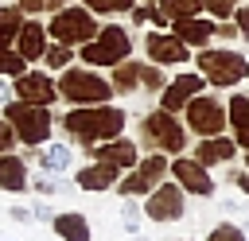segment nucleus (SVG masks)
I'll use <instances>...</instances> for the list:
<instances>
[{
    "instance_id": "f257e3e1",
    "label": "nucleus",
    "mask_w": 249,
    "mask_h": 241,
    "mask_svg": "<svg viewBox=\"0 0 249 241\" xmlns=\"http://www.w3.org/2000/svg\"><path fill=\"white\" fill-rule=\"evenodd\" d=\"M54 124L70 136V144H78L82 152L93 148V144H105L113 136H124L128 128V109L124 105H70L66 113L54 117Z\"/></svg>"
},
{
    "instance_id": "f03ea898",
    "label": "nucleus",
    "mask_w": 249,
    "mask_h": 241,
    "mask_svg": "<svg viewBox=\"0 0 249 241\" xmlns=\"http://www.w3.org/2000/svg\"><path fill=\"white\" fill-rule=\"evenodd\" d=\"M136 144L140 152H160V155H187L191 148V132L183 124L179 113H167L160 105H152L148 113L136 117Z\"/></svg>"
},
{
    "instance_id": "7ed1b4c3",
    "label": "nucleus",
    "mask_w": 249,
    "mask_h": 241,
    "mask_svg": "<svg viewBox=\"0 0 249 241\" xmlns=\"http://www.w3.org/2000/svg\"><path fill=\"white\" fill-rule=\"evenodd\" d=\"M191 62L210 89H237L249 78V58L233 47H202V51H195Z\"/></svg>"
},
{
    "instance_id": "20e7f679",
    "label": "nucleus",
    "mask_w": 249,
    "mask_h": 241,
    "mask_svg": "<svg viewBox=\"0 0 249 241\" xmlns=\"http://www.w3.org/2000/svg\"><path fill=\"white\" fill-rule=\"evenodd\" d=\"M0 117L12 124V132H16V140H19V148L31 155L39 144H47V136H51V128H54V109H47V105H23V101H4L0 105Z\"/></svg>"
},
{
    "instance_id": "39448f33",
    "label": "nucleus",
    "mask_w": 249,
    "mask_h": 241,
    "mask_svg": "<svg viewBox=\"0 0 249 241\" xmlns=\"http://www.w3.org/2000/svg\"><path fill=\"white\" fill-rule=\"evenodd\" d=\"M124 58H132V35L121 23H101L97 35L78 47V62L82 66H93V70H113Z\"/></svg>"
},
{
    "instance_id": "423d86ee",
    "label": "nucleus",
    "mask_w": 249,
    "mask_h": 241,
    "mask_svg": "<svg viewBox=\"0 0 249 241\" xmlns=\"http://www.w3.org/2000/svg\"><path fill=\"white\" fill-rule=\"evenodd\" d=\"M54 86H58V101H66V105H105V101H113L109 78L97 74L93 66H66L54 78Z\"/></svg>"
},
{
    "instance_id": "0eeeda50",
    "label": "nucleus",
    "mask_w": 249,
    "mask_h": 241,
    "mask_svg": "<svg viewBox=\"0 0 249 241\" xmlns=\"http://www.w3.org/2000/svg\"><path fill=\"white\" fill-rule=\"evenodd\" d=\"M97 27H101L97 16H93L89 8H82V4H66V8H58V12L47 16V39L66 43V47L89 43V39L97 35Z\"/></svg>"
},
{
    "instance_id": "6e6552de",
    "label": "nucleus",
    "mask_w": 249,
    "mask_h": 241,
    "mask_svg": "<svg viewBox=\"0 0 249 241\" xmlns=\"http://www.w3.org/2000/svg\"><path fill=\"white\" fill-rule=\"evenodd\" d=\"M167 167H171L167 155H160V152H144V155L136 159V167L124 171V175L117 179V187H113L117 198H144V194H152L163 179H171Z\"/></svg>"
},
{
    "instance_id": "1a4fd4ad",
    "label": "nucleus",
    "mask_w": 249,
    "mask_h": 241,
    "mask_svg": "<svg viewBox=\"0 0 249 241\" xmlns=\"http://www.w3.org/2000/svg\"><path fill=\"white\" fill-rule=\"evenodd\" d=\"M183 124H187V132L191 136H222L230 124H226V101L218 97V93H210V89H202L198 97H191L187 105H183Z\"/></svg>"
},
{
    "instance_id": "9d476101",
    "label": "nucleus",
    "mask_w": 249,
    "mask_h": 241,
    "mask_svg": "<svg viewBox=\"0 0 249 241\" xmlns=\"http://www.w3.org/2000/svg\"><path fill=\"white\" fill-rule=\"evenodd\" d=\"M140 206H144V218L156 222V225H175V222L187 218V194L175 179H163L152 194H144Z\"/></svg>"
},
{
    "instance_id": "9b49d317",
    "label": "nucleus",
    "mask_w": 249,
    "mask_h": 241,
    "mask_svg": "<svg viewBox=\"0 0 249 241\" xmlns=\"http://www.w3.org/2000/svg\"><path fill=\"white\" fill-rule=\"evenodd\" d=\"M167 175L183 187V194H187V198H214V194H218V183H214L210 167H202L195 155H171Z\"/></svg>"
},
{
    "instance_id": "f8f14e48",
    "label": "nucleus",
    "mask_w": 249,
    "mask_h": 241,
    "mask_svg": "<svg viewBox=\"0 0 249 241\" xmlns=\"http://www.w3.org/2000/svg\"><path fill=\"white\" fill-rule=\"evenodd\" d=\"M12 101H23V105H54L58 101V86H54V74L51 70H35L27 66L19 78H12Z\"/></svg>"
},
{
    "instance_id": "ddd939ff",
    "label": "nucleus",
    "mask_w": 249,
    "mask_h": 241,
    "mask_svg": "<svg viewBox=\"0 0 249 241\" xmlns=\"http://www.w3.org/2000/svg\"><path fill=\"white\" fill-rule=\"evenodd\" d=\"M140 43H144V58L156 62V66H163V70H183V66L195 58L191 47L179 43L171 31H148Z\"/></svg>"
},
{
    "instance_id": "4468645a",
    "label": "nucleus",
    "mask_w": 249,
    "mask_h": 241,
    "mask_svg": "<svg viewBox=\"0 0 249 241\" xmlns=\"http://www.w3.org/2000/svg\"><path fill=\"white\" fill-rule=\"evenodd\" d=\"M202 89H206V82H202V74H198V70H179V74H171V78H167V86L160 89L156 105H160V109H167V113H183V105H187L191 97H198Z\"/></svg>"
},
{
    "instance_id": "2eb2a0df",
    "label": "nucleus",
    "mask_w": 249,
    "mask_h": 241,
    "mask_svg": "<svg viewBox=\"0 0 249 241\" xmlns=\"http://www.w3.org/2000/svg\"><path fill=\"white\" fill-rule=\"evenodd\" d=\"M86 155H89L93 163H109V167H117V171L124 175V171L136 167V159H140V144H136V136H113V140H105V144L86 148Z\"/></svg>"
},
{
    "instance_id": "dca6fc26",
    "label": "nucleus",
    "mask_w": 249,
    "mask_h": 241,
    "mask_svg": "<svg viewBox=\"0 0 249 241\" xmlns=\"http://www.w3.org/2000/svg\"><path fill=\"white\" fill-rule=\"evenodd\" d=\"M31 155H35V167L43 175H70L74 171V144L70 140H47Z\"/></svg>"
},
{
    "instance_id": "f3484780",
    "label": "nucleus",
    "mask_w": 249,
    "mask_h": 241,
    "mask_svg": "<svg viewBox=\"0 0 249 241\" xmlns=\"http://www.w3.org/2000/svg\"><path fill=\"white\" fill-rule=\"evenodd\" d=\"M187 155H195L202 167H222V163H233L241 152H237V144H233V136H202Z\"/></svg>"
},
{
    "instance_id": "a211bd4d",
    "label": "nucleus",
    "mask_w": 249,
    "mask_h": 241,
    "mask_svg": "<svg viewBox=\"0 0 249 241\" xmlns=\"http://www.w3.org/2000/svg\"><path fill=\"white\" fill-rule=\"evenodd\" d=\"M117 179H121V171L117 167H109V163H86V167H74V175H70V183L78 187V190H86V194H105V190H113L117 187Z\"/></svg>"
},
{
    "instance_id": "6ab92c4d",
    "label": "nucleus",
    "mask_w": 249,
    "mask_h": 241,
    "mask_svg": "<svg viewBox=\"0 0 249 241\" xmlns=\"http://www.w3.org/2000/svg\"><path fill=\"white\" fill-rule=\"evenodd\" d=\"M214 23L218 19H210V16H187V19H171V35L179 39V43H187V47H195V51H202V47H210L214 43Z\"/></svg>"
},
{
    "instance_id": "aec40b11",
    "label": "nucleus",
    "mask_w": 249,
    "mask_h": 241,
    "mask_svg": "<svg viewBox=\"0 0 249 241\" xmlns=\"http://www.w3.org/2000/svg\"><path fill=\"white\" fill-rule=\"evenodd\" d=\"M27 183H31L27 155L4 152V155H0V190H4V194H27Z\"/></svg>"
},
{
    "instance_id": "412c9836",
    "label": "nucleus",
    "mask_w": 249,
    "mask_h": 241,
    "mask_svg": "<svg viewBox=\"0 0 249 241\" xmlns=\"http://www.w3.org/2000/svg\"><path fill=\"white\" fill-rule=\"evenodd\" d=\"M12 47L27 58V66H31V62H39V58H43V51H47V23H43V19H35V16H27Z\"/></svg>"
},
{
    "instance_id": "4be33fe9",
    "label": "nucleus",
    "mask_w": 249,
    "mask_h": 241,
    "mask_svg": "<svg viewBox=\"0 0 249 241\" xmlns=\"http://www.w3.org/2000/svg\"><path fill=\"white\" fill-rule=\"evenodd\" d=\"M51 229H54L58 241H93V225H89V218L78 214V210H54Z\"/></svg>"
},
{
    "instance_id": "5701e85b",
    "label": "nucleus",
    "mask_w": 249,
    "mask_h": 241,
    "mask_svg": "<svg viewBox=\"0 0 249 241\" xmlns=\"http://www.w3.org/2000/svg\"><path fill=\"white\" fill-rule=\"evenodd\" d=\"M140 70L144 62L140 58H124L109 70V86H113V97H136L140 93Z\"/></svg>"
},
{
    "instance_id": "b1692460",
    "label": "nucleus",
    "mask_w": 249,
    "mask_h": 241,
    "mask_svg": "<svg viewBox=\"0 0 249 241\" xmlns=\"http://www.w3.org/2000/svg\"><path fill=\"white\" fill-rule=\"evenodd\" d=\"M74 54H78V47H66V43H47V51H43V70H51V74H62L66 66H74Z\"/></svg>"
},
{
    "instance_id": "393cba45",
    "label": "nucleus",
    "mask_w": 249,
    "mask_h": 241,
    "mask_svg": "<svg viewBox=\"0 0 249 241\" xmlns=\"http://www.w3.org/2000/svg\"><path fill=\"white\" fill-rule=\"evenodd\" d=\"M27 190L35 194V198H54V194H62V190H74V183L66 179V175H31V183H27Z\"/></svg>"
},
{
    "instance_id": "a878e982",
    "label": "nucleus",
    "mask_w": 249,
    "mask_h": 241,
    "mask_svg": "<svg viewBox=\"0 0 249 241\" xmlns=\"http://www.w3.org/2000/svg\"><path fill=\"white\" fill-rule=\"evenodd\" d=\"M23 19H27V16L19 12V4H0V47H12V43H16Z\"/></svg>"
},
{
    "instance_id": "bb28decb",
    "label": "nucleus",
    "mask_w": 249,
    "mask_h": 241,
    "mask_svg": "<svg viewBox=\"0 0 249 241\" xmlns=\"http://www.w3.org/2000/svg\"><path fill=\"white\" fill-rule=\"evenodd\" d=\"M226 124L237 132V128H249V93H237L230 89V101H226Z\"/></svg>"
},
{
    "instance_id": "cd10ccee",
    "label": "nucleus",
    "mask_w": 249,
    "mask_h": 241,
    "mask_svg": "<svg viewBox=\"0 0 249 241\" xmlns=\"http://www.w3.org/2000/svg\"><path fill=\"white\" fill-rule=\"evenodd\" d=\"M167 70L163 66H156V62H148L144 58V70H140V93H148V97H160V89L167 86Z\"/></svg>"
},
{
    "instance_id": "c85d7f7f",
    "label": "nucleus",
    "mask_w": 249,
    "mask_h": 241,
    "mask_svg": "<svg viewBox=\"0 0 249 241\" xmlns=\"http://www.w3.org/2000/svg\"><path fill=\"white\" fill-rule=\"evenodd\" d=\"M144 222H148V218H144L140 198H121V225H124V233H128V237H136Z\"/></svg>"
},
{
    "instance_id": "c756f323",
    "label": "nucleus",
    "mask_w": 249,
    "mask_h": 241,
    "mask_svg": "<svg viewBox=\"0 0 249 241\" xmlns=\"http://www.w3.org/2000/svg\"><path fill=\"white\" fill-rule=\"evenodd\" d=\"M156 8L167 19H187V16H202V0H156Z\"/></svg>"
},
{
    "instance_id": "7c9ffc66",
    "label": "nucleus",
    "mask_w": 249,
    "mask_h": 241,
    "mask_svg": "<svg viewBox=\"0 0 249 241\" xmlns=\"http://www.w3.org/2000/svg\"><path fill=\"white\" fill-rule=\"evenodd\" d=\"M27 70V58L16 47H0V78H19Z\"/></svg>"
},
{
    "instance_id": "2f4dec72",
    "label": "nucleus",
    "mask_w": 249,
    "mask_h": 241,
    "mask_svg": "<svg viewBox=\"0 0 249 241\" xmlns=\"http://www.w3.org/2000/svg\"><path fill=\"white\" fill-rule=\"evenodd\" d=\"M202 241H249V233H245V225H237V222L226 218V222H218Z\"/></svg>"
},
{
    "instance_id": "473e14b6",
    "label": "nucleus",
    "mask_w": 249,
    "mask_h": 241,
    "mask_svg": "<svg viewBox=\"0 0 249 241\" xmlns=\"http://www.w3.org/2000/svg\"><path fill=\"white\" fill-rule=\"evenodd\" d=\"M82 8H89L93 16H121V12H132L136 0H82Z\"/></svg>"
},
{
    "instance_id": "72a5a7b5",
    "label": "nucleus",
    "mask_w": 249,
    "mask_h": 241,
    "mask_svg": "<svg viewBox=\"0 0 249 241\" xmlns=\"http://www.w3.org/2000/svg\"><path fill=\"white\" fill-rule=\"evenodd\" d=\"M16 4H19L23 16H43V12H58V8H66L70 0H16Z\"/></svg>"
},
{
    "instance_id": "f704fd0d",
    "label": "nucleus",
    "mask_w": 249,
    "mask_h": 241,
    "mask_svg": "<svg viewBox=\"0 0 249 241\" xmlns=\"http://www.w3.org/2000/svg\"><path fill=\"white\" fill-rule=\"evenodd\" d=\"M237 4H245V0H202V12H206L210 19H230Z\"/></svg>"
},
{
    "instance_id": "c9c22d12",
    "label": "nucleus",
    "mask_w": 249,
    "mask_h": 241,
    "mask_svg": "<svg viewBox=\"0 0 249 241\" xmlns=\"http://www.w3.org/2000/svg\"><path fill=\"white\" fill-rule=\"evenodd\" d=\"M226 183L237 187V190L249 198V171H245V167H230V171H226Z\"/></svg>"
},
{
    "instance_id": "e433bc0d",
    "label": "nucleus",
    "mask_w": 249,
    "mask_h": 241,
    "mask_svg": "<svg viewBox=\"0 0 249 241\" xmlns=\"http://www.w3.org/2000/svg\"><path fill=\"white\" fill-rule=\"evenodd\" d=\"M230 19H233V27H237V35H241V39L249 43V4H237Z\"/></svg>"
},
{
    "instance_id": "4c0bfd02",
    "label": "nucleus",
    "mask_w": 249,
    "mask_h": 241,
    "mask_svg": "<svg viewBox=\"0 0 249 241\" xmlns=\"http://www.w3.org/2000/svg\"><path fill=\"white\" fill-rule=\"evenodd\" d=\"M27 210H31V218H35V222H51V218H54V206H51L47 198H31V206H27Z\"/></svg>"
},
{
    "instance_id": "58836bf2",
    "label": "nucleus",
    "mask_w": 249,
    "mask_h": 241,
    "mask_svg": "<svg viewBox=\"0 0 249 241\" xmlns=\"http://www.w3.org/2000/svg\"><path fill=\"white\" fill-rule=\"evenodd\" d=\"M16 144H19V140H16L12 124H8L4 117H0V155H4V152H16Z\"/></svg>"
},
{
    "instance_id": "ea45409f",
    "label": "nucleus",
    "mask_w": 249,
    "mask_h": 241,
    "mask_svg": "<svg viewBox=\"0 0 249 241\" xmlns=\"http://www.w3.org/2000/svg\"><path fill=\"white\" fill-rule=\"evenodd\" d=\"M8 218H12V222H19V225H27V222H35L27 206H8Z\"/></svg>"
},
{
    "instance_id": "a19ab883",
    "label": "nucleus",
    "mask_w": 249,
    "mask_h": 241,
    "mask_svg": "<svg viewBox=\"0 0 249 241\" xmlns=\"http://www.w3.org/2000/svg\"><path fill=\"white\" fill-rule=\"evenodd\" d=\"M222 210H226V214H241L245 202H241V198H222Z\"/></svg>"
},
{
    "instance_id": "79ce46f5",
    "label": "nucleus",
    "mask_w": 249,
    "mask_h": 241,
    "mask_svg": "<svg viewBox=\"0 0 249 241\" xmlns=\"http://www.w3.org/2000/svg\"><path fill=\"white\" fill-rule=\"evenodd\" d=\"M233 144H237V152H249V128H237L233 132Z\"/></svg>"
},
{
    "instance_id": "37998d69",
    "label": "nucleus",
    "mask_w": 249,
    "mask_h": 241,
    "mask_svg": "<svg viewBox=\"0 0 249 241\" xmlns=\"http://www.w3.org/2000/svg\"><path fill=\"white\" fill-rule=\"evenodd\" d=\"M12 101V78H0V105Z\"/></svg>"
},
{
    "instance_id": "c03bdc74",
    "label": "nucleus",
    "mask_w": 249,
    "mask_h": 241,
    "mask_svg": "<svg viewBox=\"0 0 249 241\" xmlns=\"http://www.w3.org/2000/svg\"><path fill=\"white\" fill-rule=\"evenodd\" d=\"M241 163H245V171H249V152H241Z\"/></svg>"
},
{
    "instance_id": "a18cd8bd",
    "label": "nucleus",
    "mask_w": 249,
    "mask_h": 241,
    "mask_svg": "<svg viewBox=\"0 0 249 241\" xmlns=\"http://www.w3.org/2000/svg\"><path fill=\"white\" fill-rule=\"evenodd\" d=\"M171 241H198V237H171Z\"/></svg>"
},
{
    "instance_id": "49530a36",
    "label": "nucleus",
    "mask_w": 249,
    "mask_h": 241,
    "mask_svg": "<svg viewBox=\"0 0 249 241\" xmlns=\"http://www.w3.org/2000/svg\"><path fill=\"white\" fill-rule=\"evenodd\" d=\"M132 241H148V237H140V233H136V237H132Z\"/></svg>"
},
{
    "instance_id": "de8ad7c7",
    "label": "nucleus",
    "mask_w": 249,
    "mask_h": 241,
    "mask_svg": "<svg viewBox=\"0 0 249 241\" xmlns=\"http://www.w3.org/2000/svg\"><path fill=\"white\" fill-rule=\"evenodd\" d=\"M0 241H16V237H0Z\"/></svg>"
}]
</instances>
